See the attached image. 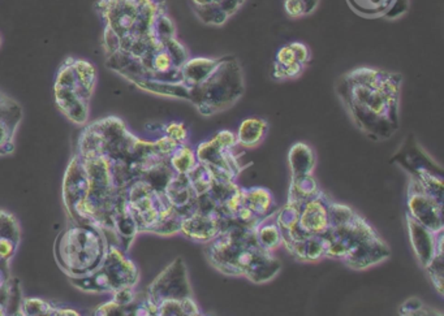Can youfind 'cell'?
<instances>
[{"mask_svg": "<svg viewBox=\"0 0 444 316\" xmlns=\"http://www.w3.org/2000/svg\"><path fill=\"white\" fill-rule=\"evenodd\" d=\"M218 59L210 58H189L180 68L182 81L186 88H191L200 85L202 81L209 77L210 73L218 65Z\"/></svg>", "mask_w": 444, "mask_h": 316, "instance_id": "cell-21", "label": "cell"}, {"mask_svg": "<svg viewBox=\"0 0 444 316\" xmlns=\"http://www.w3.org/2000/svg\"><path fill=\"white\" fill-rule=\"evenodd\" d=\"M237 147L235 133L223 129L210 140L200 142L194 152L197 162L208 166L215 176V180L236 181L245 168L236 155Z\"/></svg>", "mask_w": 444, "mask_h": 316, "instance_id": "cell-5", "label": "cell"}, {"mask_svg": "<svg viewBox=\"0 0 444 316\" xmlns=\"http://www.w3.org/2000/svg\"><path fill=\"white\" fill-rule=\"evenodd\" d=\"M165 46H166L168 53L171 55L176 68H182L184 62L189 59V53L185 48V46L183 44H180L175 37L167 39L166 42H165Z\"/></svg>", "mask_w": 444, "mask_h": 316, "instance_id": "cell-33", "label": "cell"}, {"mask_svg": "<svg viewBox=\"0 0 444 316\" xmlns=\"http://www.w3.org/2000/svg\"><path fill=\"white\" fill-rule=\"evenodd\" d=\"M243 70L236 56H222L218 65L202 81L191 88L189 102L202 116H214L231 108L244 96Z\"/></svg>", "mask_w": 444, "mask_h": 316, "instance_id": "cell-2", "label": "cell"}, {"mask_svg": "<svg viewBox=\"0 0 444 316\" xmlns=\"http://www.w3.org/2000/svg\"><path fill=\"white\" fill-rule=\"evenodd\" d=\"M23 312L27 315H51L53 306L41 299H25L21 305Z\"/></svg>", "mask_w": 444, "mask_h": 316, "instance_id": "cell-34", "label": "cell"}, {"mask_svg": "<svg viewBox=\"0 0 444 316\" xmlns=\"http://www.w3.org/2000/svg\"><path fill=\"white\" fill-rule=\"evenodd\" d=\"M146 296L158 306V303L168 299L193 297L192 287L186 265L182 258L168 264L157 279L148 285Z\"/></svg>", "mask_w": 444, "mask_h": 316, "instance_id": "cell-7", "label": "cell"}, {"mask_svg": "<svg viewBox=\"0 0 444 316\" xmlns=\"http://www.w3.org/2000/svg\"><path fill=\"white\" fill-rule=\"evenodd\" d=\"M321 187L317 183L313 173L312 175L296 176L291 177V185L288 189L287 202L297 206H303L306 201L319 193Z\"/></svg>", "mask_w": 444, "mask_h": 316, "instance_id": "cell-23", "label": "cell"}, {"mask_svg": "<svg viewBox=\"0 0 444 316\" xmlns=\"http://www.w3.org/2000/svg\"><path fill=\"white\" fill-rule=\"evenodd\" d=\"M159 316H200L203 315L200 305L193 297L182 299H168L158 303Z\"/></svg>", "mask_w": 444, "mask_h": 316, "instance_id": "cell-25", "label": "cell"}, {"mask_svg": "<svg viewBox=\"0 0 444 316\" xmlns=\"http://www.w3.org/2000/svg\"><path fill=\"white\" fill-rule=\"evenodd\" d=\"M407 215L434 233L444 230L443 203L438 202L412 176L407 186Z\"/></svg>", "mask_w": 444, "mask_h": 316, "instance_id": "cell-8", "label": "cell"}, {"mask_svg": "<svg viewBox=\"0 0 444 316\" xmlns=\"http://www.w3.org/2000/svg\"><path fill=\"white\" fill-rule=\"evenodd\" d=\"M309 60L310 51L305 44L300 42L286 44L277 53L271 77L275 81L297 79L305 70Z\"/></svg>", "mask_w": 444, "mask_h": 316, "instance_id": "cell-11", "label": "cell"}, {"mask_svg": "<svg viewBox=\"0 0 444 316\" xmlns=\"http://www.w3.org/2000/svg\"><path fill=\"white\" fill-rule=\"evenodd\" d=\"M163 195L170 206H172L182 215L192 211L198 202V197L194 193L186 175L175 173L165 187Z\"/></svg>", "mask_w": 444, "mask_h": 316, "instance_id": "cell-16", "label": "cell"}, {"mask_svg": "<svg viewBox=\"0 0 444 316\" xmlns=\"http://www.w3.org/2000/svg\"><path fill=\"white\" fill-rule=\"evenodd\" d=\"M391 162L416 178L425 175L443 176L442 167L421 147L413 134L402 143Z\"/></svg>", "mask_w": 444, "mask_h": 316, "instance_id": "cell-9", "label": "cell"}, {"mask_svg": "<svg viewBox=\"0 0 444 316\" xmlns=\"http://www.w3.org/2000/svg\"><path fill=\"white\" fill-rule=\"evenodd\" d=\"M318 0H286V12L288 16L297 18L312 13L317 8Z\"/></svg>", "mask_w": 444, "mask_h": 316, "instance_id": "cell-31", "label": "cell"}, {"mask_svg": "<svg viewBox=\"0 0 444 316\" xmlns=\"http://www.w3.org/2000/svg\"><path fill=\"white\" fill-rule=\"evenodd\" d=\"M391 256V249L379 235L355 246L345 256L343 263L350 270L364 271L382 263Z\"/></svg>", "mask_w": 444, "mask_h": 316, "instance_id": "cell-13", "label": "cell"}, {"mask_svg": "<svg viewBox=\"0 0 444 316\" xmlns=\"http://www.w3.org/2000/svg\"><path fill=\"white\" fill-rule=\"evenodd\" d=\"M288 166L291 177L312 175L317 166V155L310 145L305 142H296L288 151Z\"/></svg>", "mask_w": 444, "mask_h": 316, "instance_id": "cell-19", "label": "cell"}, {"mask_svg": "<svg viewBox=\"0 0 444 316\" xmlns=\"http://www.w3.org/2000/svg\"><path fill=\"white\" fill-rule=\"evenodd\" d=\"M401 85L400 73L361 67L340 77L336 93L349 117L366 137L386 140L400 128Z\"/></svg>", "mask_w": 444, "mask_h": 316, "instance_id": "cell-1", "label": "cell"}, {"mask_svg": "<svg viewBox=\"0 0 444 316\" xmlns=\"http://www.w3.org/2000/svg\"><path fill=\"white\" fill-rule=\"evenodd\" d=\"M107 242L96 227H72L63 232L56 242V258L63 271L81 277L103 263Z\"/></svg>", "mask_w": 444, "mask_h": 316, "instance_id": "cell-3", "label": "cell"}, {"mask_svg": "<svg viewBox=\"0 0 444 316\" xmlns=\"http://www.w3.org/2000/svg\"><path fill=\"white\" fill-rule=\"evenodd\" d=\"M244 206L260 219L275 213L278 203L270 189L263 186L244 187Z\"/></svg>", "mask_w": 444, "mask_h": 316, "instance_id": "cell-18", "label": "cell"}, {"mask_svg": "<svg viewBox=\"0 0 444 316\" xmlns=\"http://www.w3.org/2000/svg\"><path fill=\"white\" fill-rule=\"evenodd\" d=\"M257 247L254 229L226 219L218 236L206 244L205 255L217 271L236 277L244 276Z\"/></svg>", "mask_w": 444, "mask_h": 316, "instance_id": "cell-4", "label": "cell"}, {"mask_svg": "<svg viewBox=\"0 0 444 316\" xmlns=\"http://www.w3.org/2000/svg\"><path fill=\"white\" fill-rule=\"evenodd\" d=\"M163 132L165 136L168 138L174 140L179 145H185L189 142L191 132L188 129V126L185 123H179V121H171L163 126Z\"/></svg>", "mask_w": 444, "mask_h": 316, "instance_id": "cell-32", "label": "cell"}, {"mask_svg": "<svg viewBox=\"0 0 444 316\" xmlns=\"http://www.w3.org/2000/svg\"><path fill=\"white\" fill-rule=\"evenodd\" d=\"M269 132V123L262 117H248L237 128V146L243 149H254L260 146Z\"/></svg>", "mask_w": 444, "mask_h": 316, "instance_id": "cell-20", "label": "cell"}, {"mask_svg": "<svg viewBox=\"0 0 444 316\" xmlns=\"http://www.w3.org/2000/svg\"><path fill=\"white\" fill-rule=\"evenodd\" d=\"M395 0H348L349 6L357 13L367 18L384 16Z\"/></svg>", "mask_w": 444, "mask_h": 316, "instance_id": "cell-29", "label": "cell"}, {"mask_svg": "<svg viewBox=\"0 0 444 316\" xmlns=\"http://www.w3.org/2000/svg\"><path fill=\"white\" fill-rule=\"evenodd\" d=\"M289 254L298 262L314 263L326 258V238L323 235H305L283 242Z\"/></svg>", "mask_w": 444, "mask_h": 316, "instance_id": "cell-15", "label": "cell"}, {"mask_svg": "<svg viewBox=\"0 0 444 316\" xmlns=\"http://www.w3.org/2000/svg\"><path fill=\"white\" fill-rule=\"evenodd\" d=\"M148 0H105L101 4L105 6L107 27L113 33L122 37L131 34L132 29L136 25L142 8Z\"/></svg>", "mask_w": 444, "mask_h": 316, "instance_id": "cell-10", "label": "cell"}, {"mask_svg": "<svg viewBox=\"0 0 444 316\" xmlns=\"http://www.w3.org/2000/svg\"><path fill=\"white\" fill-rule=\"evenodd\" d=\"M443 239L444 232L440 235L439 241H438V247H436V254L431 258V261L424 267V270L426 271L429 279L431 281L434 289L443 296V272H444V259H443Z\"/></svg>", "mask_w": 444, "mask_h": 316, "instance_id": "cell-27", "label": "cell"}, {"mask_svg": "<svg viewBox=\"0 0 444 316\" xmlns=\"http://www.w3.org/2000/svg\"><path fill=\"white\" fill-rule=\"evenodd\" d=\"M254 237L257 245L267 251H275L278 247L283 246L281 230L275 221V213L265 218L254 228Z\"/></svg>", "mask_w": 444, "mask_h": 316, "instance_id": "cell-22", "label": "cell"}, {"mask_svg": "<svg viewBox=\"0 0 444 316\" xmlns=\"http://www.w3.org/2000/svg\"><path fill=\"white\" fill-rule=\"evenodd\" d=\"M399 315L433 316L442 315V312H436V310L429 308L426 303H424V301L417 297H410L399 308Z\"/></svg>", "mask_w": 444, "mask_h": 316, "instance_id": "cell-30", "label": "cell"}, {"mask_svg": "<svg viewBox=\"0 0 444 316\" xmlns=\"http://www.w3.org/2000/svg\"><path fill=\"white\" fill-rule=\"evenodd\" d=\"M0 44H1V38H0Z\"/></svg>", "mask_w": 444, "mask_h": 316, "instance_id": "cell-36", "label": "cell"}, {"mask_svg": "<svg viewBox=\"0 0 444 316\" xmlns=\"http://www.w3.org/2000/svg\"><path fill=\"white\" fill-rule=\"evenodd\" d=\"M168 164L177 175H188L196 167L197 157L192 146L188 143L179 145L168 157Z\"/></svg>", "mask_w": 444, "mask_h": 316, "instance_id": "cell-26", "label": "cell"}, {"mask_svg": "<svg viewBox=\"0 0 444 316\" xmlns=\"http://www.w3.org/2000/svg\"><path fill=\"white\" fill-rule=\"evenodd\" d=\"M281 270V263L272 251L257 247L248 265L244 277L254 284H265L275 279Z\"/></svg>", "mask_w": 444, "mask_h": 316, "instance_id": "cell-17", "label": "cell"}, {"mask_svg": "<svg viewBox=\"0 0 444 316\" xmlns=\"http://www.w3.org/2000/svg\"><path fill=\"white\" fill-rule=\"evenodd\" d=\"M226 219L218 209L210 202L206 195L200 197L197 206L183 215L180 235L196 244L206 245L218 236L224 227Z\"/></svg>", "mask_w": 444, "mask_h": 316, "instance_id": "cell-6", "label": "cell"}, {"mask_svg": "<svg viewBox=\"0 0 444 316\" xmlns=\"http://www.w3.org/2000/svg\"><path fill=\"white\" fill-rule=\"evenodd\" d=\"M330 197L319 190L300 207L298 229L305 235H324L330 228Z\"/></svg>", "mask_w": 444, "mask_h": 316, "instance_id": "cell-12", "label": "cell"}, {"mask_svg": "<svg viewBox=\"0 0 444 316\" xmlns=\"http://www.w3.org/2000/svg\"><path fill=\"white\" fill-rule=\"evenodd\" d=\"M405 223H407L410 245L413 249L414 256H416L419 265L424 268L436 254L438 241H439V237L444 230L439 232V233H434L433 230L426 228L425 225H422L416 220L412 219L410 215H407Z\"/></svg>", "mask_w": 444, "mask_h": 316, "instance_id": "cell-14", "label": "cell"}, {"mask_svg": "<svg viewBox=\"0 0 444 316\" xmlns=\"http://www.w3.org/2000/svg\"><path fill=\"white\" fill-rule=\"evenodd\" d=\"M139 88L163 97L177 98L189 100L191 90L183 82H167L158 79H139L133 81Z\"/></svg>", "mask_w": 444, "mask_h": 316, "instance_id": "cell-24", "label": "cell"}, {"mask_svg": "<svg viewBox=\"0 0 444 316\" xmlns=\"http://www.w3.org/2000/svg\"><path fill=\"white\" fill-rule=\"evenodd\" d=\"M186 176L189 178V183L192 185L194 193L198 198L209 193L210 189L215 183V176L213 173V171L202 163H197L196 167L193 168L192 171Z\"/></svg>", "mask_w": 444, "mask_h": 316, "instance_id": "cell-28", "label": "cell"}, {"mask_svg": "<svg viewBox=\"0 0 444 316\" xmlns=\"http://www.w3.org/2000/svg\"><path fill=\"white\" fill-rule=\"evenodd\" d=\"M215 1L220 6V8L226 12L228 18L237 12L245 3V0H215Z\"/></svg>", "mask_w": 444, "mask_h": 316, "instance_id": "cell-35", "label": "cell"}]
</instances>
